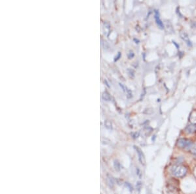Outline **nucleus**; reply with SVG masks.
Segmentation results:
<instances>
[{
	"mask_svg": "<svg viewBox=\"0 0 196 194\" xmlns=\"http://www.w3.org/2000/svg\"><path fill=\"white\" fill-rule=\"evenodd\" d=\"M188 170L186 167L181 165H176L171 168V172L175 177L182 178L187 174Z\"/></svg>",
	"mask_w": 196,
	"mask_h": 194,
	"instance_id": "f257e3e1",
	"label": "nucleus"
},
{
	"mask_svg": "<svg viewBox=\"0 0 196 194\" xmlns=\"http://www.w3.org/2000/svg\"><path fill=\"white\" fill-rule=\"evenodd\" d=\"M192 142L187 138H180L177 142V146L180 148L190 149L192 146Z\"/></svg>",
	"mask_w": 196,
	"mask_h": 194,
	"instance_id": "f03ea898",
	"label": "nucleus"
},
{
	"mask_svg": "<svg viewBox=\"0 0 196 194\" xmlns=\"http://www.w3.org/2000/svg\"><path fill=\"white\" fill-rule=\"evenodd\" d=\"M135 147V149L136 150V152L137 153V155H138V157H139V160L140 162V163L142 164V166H145L146 165V158L145 156L144 155L143 152L141 150H140L139 148L137 146H134Z\"/></svg>",
	"mask_w": 196,
	"mask_h": 194,
	"instance_id": "7ed1b4c3",
	"label": "nucleus"
},
{
	"mask_svg": "<svg viewBox=\"0 0 196 194\" xmlns=\"http://www.w3.org/2000/svg\"><path fill=\"white\" fill-rule=\"evenodd\" d=\"M180 37L181 38H182V39L183 40H184V42H186V44H187V45L188 46H192V42L191 40H190V39L189 37H188V35L185 32H182L180 34Z\"/></svg>",
	"mask_w": 196,
	"mask_h": 194,
	"instance_id": "20e7f679",
	"label": "nucleus"
},
{
	"mask_svg": "<svg viewBox=\"0 0 196 194\" xmlns=\"http://www.w3.org/2000/svg\"><path fill=\"white\" fill-rule=\"evenodd\" d=\"M155 19L156 24L158 26V27L160 29H164V24L163 23V22L161 20L160 18V14L159 12H158L157 10L155 11Z\"/></svg>",
	"mask_w": 196,
	"mask_h": 194,
	"instance_id": "39448f33",
	"label": "nucleus"
},
{
	"mask_svg": "<svg viewBox=\"0 0 196 194\" xmlns=\"http://www.w3.org/2000/svg\"><path fill=\"white\" fill-rule=\"evenodd\" d=\"M186 133L188 134H193L196 132V125H194V124H190V125L186 127Z\"/></svg>",
	"mask_w": 196,
	"mask_h": 194,
	"instance_id": "423d86ee",
	"label": "nucleus"
},
{
	"mask_svg": "<svg viewBox=\"0 0 196 194\" xmlns=\"http://www.w3.org/2000/svg\"><path fill=\"white\" fill-rule=\"evenodd\" d=\"M189 120L191 124L196 125V110H193L190 114Z\"/></svg>",
	"mask_w": 196,
	"mask_h": 194,
	"instance_id": "0eeeda50",
	"label": "nucleus"
},
{
	"mask_svg": "<svg viewBox=\"0 0 196 194\" xmlns=\"http://www.w3.org/2000/svg\"><path fill=\"white\" fill-rule=\"evenodd\" d=\"M102 98H103L105 101H109L111 100V97H110V96L109 95V94H108V92H105L103 94V95H102Z\"/></svg>",
	"mask_w": 196,
	"mask_h": 194,
	"instance_id": "6e6552de",
	"label": "nucleus"
},
{
	"mask_svg": "<svg viewBox=\"0 0 196 194\" xmlns=\"http://www.w3.org/2000/svg\"><path fill=\"white\" fill-rule=\"evenodd\" d=\"M190 150V152L192 154L196 156V144H193Z\"/></svg>",
	"mask_w": 196,
	"mask_h": 194,
	"instance_id": "1a4fd4ad",
	"label": "nucleus"
},
{
	"mask_svg": "<svg viewBox=\"0 0 196 194\" xmlns=\"http://www.w3.org/2000/svg\"><path fill=\"white\" fill-rule=\"evenodd\" d=\"M114 167H115V169L116 170H118V171H119V170L121 169V166H120V164L119 163L118 161H114Z\"/></svg>",
	"mask_w": 196,
	"mask_h": 194,
	"instance_id": "9d476101",
	"label": "nucleus"
},
{
	"mask_svg": "<svg viewBox=\"0 0 196 194\" xmlns=\"http://www.w3.org/2000/svg\"><path fill=\"white\" fill-rule=\"evenodd\" d=\"M105 127L107 129H111L112 128V124L109 121H106L105 122Z\"/></svg>",
	"mask_w": 196,
	"mask_h": 194,
	"instance_id": "9b49d317",
	"label": "nucleus"
},
{
	"mask_svg": "<svg viewBox=\"0 0 196 194\" xmlns=\"http://www.w3.org/2000/svg\"><path fill=\"white\" fill-rule=\"evenodd\" d=\"M193 172H194V175L195 178H196V167H195L194 169V171H193Z\"/></svg>",
	"mask_w": 196,
	"mask_h": 194,
	"instance_id": "f8f14e48",
	"label": "nucleus"
}]
</instances>
